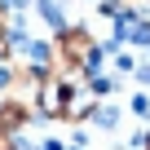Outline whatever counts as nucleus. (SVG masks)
Wrapping results in <instances>:
<instances>
[{
  "label": "nucleus",
  "instance_id": "1",
  "mask_svg": "<svg viewBox=\"0 0 150 150\" xmlns=\"http://www.w3.org/2000/svg\"><path fill=\"white\" fill-rule=\"evenodd\" d=\"M57 62L71 66V71H88L97 62V44L88 31H62L57 35Z\"/></svg>",
  "mask_w": 150,
  "mask_h": 150
},
{
  "label": "nucleus",
  "instance_id": "2",
  "mask_svg": "<svg viewBox=\"0 0 150 150\" xmlns=\"http://www.w3.org/2000/svg\"><path fill=\"white\" fill-rule=\"evenodd\" d=\"M9 57V31H5V22H0V62Z\"/></svg>",
  "mask_w": 150,
  "mask_h": 150
},
{
  "label": "nucleus",
  "instance_id": "3",
  "mask_svg": "<svg viewBox=\"0 0 150 150\" xmlns=\"http://www.w3.org/2000/svg\"><path fill=\"white\" fill-rule=\"evenodd\" d=\"M0 150H13V132H0Z\"/></svg>",
  "mask_w": 150,
  "mask_h": 150
},
{
  "label": "nucleus",
  "instance_id": "4",
  "mask_svg": "<svg viewBox=\"0 0 150 150\" xmlns=\"http://www.w3.org/2000/svg\"><path fill=\"white\" fill-rule=\"evenodd\" d=\"M146 5H150V0H146Z\"/></svg>",
  "mask_w": 150,
  "mask_h": 150
}]
</instances>
